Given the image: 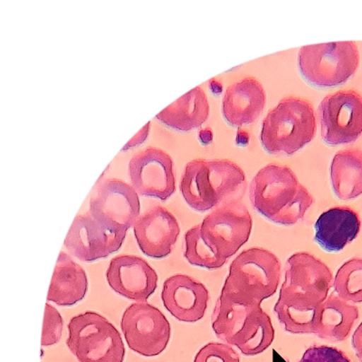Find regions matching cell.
<instances>
[{
	"instance_id": "obj_18",
	"label": "cell",
	"mask_w": 362,
	"mask_h": 362,
	"mask_svg": "<svg viewBox=\"0 0 362 362\" xmlns=\"http://www.w3.org/2000/svg\"><path fill=\"white\" fill-rule=\"evenodd\" d=\"M361 225L360 216L354 209L347 206L332 208L317 219L315 240L329 253L341 251L358 237Z\"/></svg>"
},
{
	"instance_id": "obj_5",
	"label": "cell",
	"mask_w": 362,
	"mask_h": 362,
	"mask_svg": "<svg viewBox=\"0 0 362 362\" xmlns=\"http://www.w3.org/2000/svg\"><path fill=\"white\" fill-rule=\"evenodd\" d=\"M360 64V52L354 41L305 45L298 54V69L303 78L317 88L344 85Z\"/></svg>"
},
{
	"instance_id": "obj_23",
	"label": "cell",
	"mask_w": 362,
	"mask_h": 362,
	"mask_svg": "<svg viewBox=\"0 0 362 362\" xmlns=\"http://www.w3.org/2000/svg\"><path fill=\"white\" fill-rule=\"evenodd\" d=\"M258 306L261 305L222 292L212 315V328L216 337L231 344L233 339L243 328L248 315Z\"/></svg>"
},
{
	"instance_id": "obj_2",
	"label": "cell",
	"mask_w": 362,
	"mask_h": 362,
	"mask_svg": "<svg viewBox=\"0 0 362 362\" xmlns=\"http://www.w3.org/2000/svg\"><path fill=\"white\" fill-rule=\"evenodd\" d=\"M180 187L187 205L203 213L242 199L247 182L243 170L234 161L197 158L186 165Z\"/></svg>"
},
{
	"instance_id": "obj_25",
	"label": "cell",
	"mask_w": 362,
	"mask_h": 362,
	"mask_svg": "<svg viewBox=\"0 0 362 362\" xmlns=\"http://www.w3.org/2000/svg\"><path fill=\"white\" fill-rule=\"evenodd\" d=\"M317 308L318 306L280 291L274 313L284 329L290 334H315Z\"/></svg>"
},
{
	"instance_id": "obj_34",
	"label": "cell",
	"mask_w": 362,
	"mask_h": 362,
	"mask_svg": "<svg viewBox=\"0 0 362 362\" xmlns=\"http://www.w3.org/2000/svg\"><path fill=\"white\" fill-rule=\"evenodd\" d=\"M361 361V362H362V360H361V361Z\"/></svg>"
},
{
	"instance_id": "obj_26",
	"label": "cell",
	"mask_w": 362,
	"mask_h": 362,
	"mask_svg": "<svg viewBox=\"0 0 362 362\" xmlns=\"http://www.w3.org/2000/svg\"><path fill=\"white\" fill-rule=\"evenodd\" d=\"M185 258L192 266L205 269H218L226 260L216 248L204 237L200 225L187 230L185 234Z\"/></svg>"
},
{
	"instance_id": "obj_32",
	"label": "cell",
	"mask_w": 362,
	"mask_h": 362,
	"mask_svg": "<svg viewBox=\"0 0 362 362\" xmlns=\"http://www.w3.org/2000/svg\"><path fill=\"white\" fill-rule=\"evenodd\" d=\"M352 347H354V350L355 354H356V356L358 360H362V322L358 327L356 329V331L354 332V335H352L351 339Z\"/></svg>"
},
{
	"instance_id": "obj_16",
	"label": "cell",
	"mask_w": 362,
	"mask_h": 362,
	"mask_svg": "<svg viewBox=\"0 0 362 362\" xmlns=\"http://www.w3.org/2000/svg\"><path fill=\"white\" fill-rule=\"evenodd\" d=\"M161 299L177 321L196 322L205 315L209 296L203 284L185 274H175L165 281Z\"/></svg>"
},
{
	"instance_id": "obj_17",
	"label": "cell",
	"mask_w": 362,
	"mask_h": 362,
	"mask_svg": "<svg viewBox=\"0 0 362 362\" xmlns=\"http://www.w3.org/2000/svg\"><path fill=\"white\" fill-rule=\"evenodd\" d=\"M267 105L263 86L255 77H245L229 86L222 101V115L233 127L253 124Z\"/></svg>"
},
{
	"instance_id": "obj_30",
	"label": "cell",
	"mask_w": 362,
	"mask_h": 362,
	"mask_svg": "<svg viewBox=\"0 0 362 362\" xmlns=\"http://www.w3.org/2000/svg\"><path fill=\"white\" fill-rule=\"evenodd\" d=\"M300 362H351L344 351L329 346H313Z\"/></svg>"
},
{
	"instance_id": "obj_24",
	"label": "cell",
	"mask_w": 362,
	"mask_h": 362,
	"mask_svg": "<svg viewBox=\"0 0 362 362\" xmlns=\"http://www.w3.org/2000/svg\"><path fill=\"white\" fill-rule=\"evenodd\" d=\"M274 338V329L269 315L258 306L248 315L243 328L230 345L237 346L247 356L260 354L270 347Z\"/></svg>"
},
{
	"instance_id": "obj_29",
	"label": "cell",
	"mask_w": 362,
	"mask_h": 362,
	"mask_svg": "<svg viewBox=\"0 0 362 362\" xmlns=\"http://www.w3.org/2000/svg\"><path fill=\"white\" fill-rule=\"evenodd\" d=\"M194 362H240V358L231 346L210 342L197 354Z\"/></svg>"
},
{
	"instance_id": "obj_12",
	"label": "cell",
	"mask_w": 362,
	"mask_h": 362,
	"mask_svg": "<svg viewBox=\"0 0 362 362\" xmlns=\"http://www.w3.org/2000/svg\"><path fill=\"white\" fill-rule=\"evenodd\" d=\"M332 286L329 268L315 255L300 252L287 260L281 292L319 306L327 299Z\"/></svg>"
},
{
	"instance_id": "obj_33",
	"label": "cell",
	"mask_w": 362,
	"mask_h": 362,
	"mask_svg": "<svg viewBox=\"0 0 362 362\" xmlns=\"http://www.w3.org/2000/svg\"><path fill=\"white\" fill-rule=\"evenodd\" d=\"M273 362H287L284 358L280 356L276 351H273Z\"/></svg>"
},
{
	"instance_id": "obj_6",
	"label": "cell",
	"mask_w": 362,
	"mask_h": 362,
	"mask_svg": "<svg viewBox=\"0 0 362 362\" xmlns=\"http://www.w3.org/2000/svg\"><path fill=\"white\" fill-rule=\"evenodd\" d=\"M68 332L66 344L79 362H124L121 334L99 313L86 312L74 317Z\"/></svg>"
},
{
	"instance_id": "obj_27",
	"label": "cell",
	"mask_w": 362,
	"mask_h": 362,
	"mask_svg": "<svg viewBox=\"0 0 362 362\" xmlns=\"http://www.w3.org/2000/svg\"><path fill=\"white\" fill-rule=\"evenodd\" d=\"M334 288L346 302L362 303V258H352L339 267Z\"/></svg>"
},
{
	"instance_id": "obj_11",
	"label": "cell",
	"mask_w": 362,
	"mask_h": 362,
	"mask_svg": "<svg viewBox=\"0 0 362 362\" xmlns=\"http://www.w3.org/2000/svg\"><path fill=\"white\" fill-rule=\"evenodd\" d=\"M128 173L132 187L142 196L167 200L175 192L173 158L160 148L139 151L131 158Z\"/></svg>"
},
{
	"instance_id": "obj_4",
	"label": "cell",
	"mask_w": 362,
	"mask_h": 362,
	"mask_svg": "<svg viewBox=\"0 0 362 362\" xmlns=\"http://www.w3.org/2000/svg\"><path fill=\"white\" fill-rule=\"evenodd\" d=\"M280 279L281 263L276 255L252 247L232 262L222 292L261 305L276 293Z\"/></svg>"
},
{
	"instance_id": "obj_21",
	"label": "cell",
	"mask_w": 362,
	"mask_h": 362,
	"mask_svg": "<svg viewBox=\"0 0 362 362\" xmlns=\"http://www.w3.org/2000/svg\"><path fill=\"white\" fill-rule=\"evenodd\" d=\"M358 318L356 306L339 298L337 294H331L317 308L315 334L328 341H344Z\"/></svg>"
},
{
	"instance_id": "obj_15",
	"label": "cell",
	"mask_w": 362,
	"mask_h": 362,
	"mask_svg": "<svg viewBox=\"0 0 362 362\" xmlns=\"http://www.w3.org/2000/svg\"><path fill=\"white\" fill-rule=\"evenodd\" d=\"M134 229L142 253L155 259L166 257L171 253L180 232L175 216L158 206L141 216Z\"/></svg>"
},
{
	"instance_id": "obj_28",
	"label": "cell",
	"mask_w": 362,
	"mask_h": 362,
	"mask_svg": "<svg viewBox=\"0 0 362 362\" xmlns=\"http://www.w3.org/2000/svg\"><path fill=\"white\" fill-rule=\"evenodd\" d=\"M63 319L54 307L45 305L43 332H42V346L57 344L62 338Z\"/></svg>"
},
{
	"instance_id": "obj_13",
	"label": "cell",
	"mask_w": 362,
	"mask_h": 362,
	"mask_svg": "<svg viewBox=\"0 0 362 362\" xmlns=\"http://www.w3.org/2000/svg\"><path fill=\"white\" fill-rule=\"evenodd\" d=\"M126 234L112 230L88 212L74 218L64 245L77 259L90 263L117 252L124 244Z\"/></svg>"
},
{
	"instance_id": "obj_3",
	"label": "cell",
	"mask_w": 362,
	"mask_h": 362,
	"mask_svg": "<svg viewBox=\"0 0 362 362\" xmlns=\"http://www.w3.org/2000/svg\"><path fill=\"white\" fill-rule=\"evenodd\" d=\"M317 131L315 109L307 100L288 96L267 113L260 141L267 153L290 156L311 142Z\"/></svg>"
},
{
	"instance_id": "obj_1",
	"label": "cell",
	"mask_w": 362,
	"mask_h": 362,
	"mask_svg": "<svg viewBox=\"0 0 362 362\" xmlns=\"http://www.w3.org/2000/svg\"><path fill=\"white\" fill-rule=\"evenodd\" d=\"M249 195L253 208L277 225L290 226L302 221L315 199L289 167L267 165L251 181Z\"/></svg>"
},
{
	"instance_id": "obj_14",
	"label": "cell",
	"mask_w": 362,
	"mask_h": 362,
	"mask_svg": "<svg viewBox=\"0 0 362 362\" xmlns=\"http://www.w3.org/2000/svg\"><path fill=\"white\" fill-rule=\"evenodd\" d=\"M106 279L115 292L124 298L144 303L157 289L158 274L146 261L135 255L112 258Z\"/></svg>"
},
{
	"instance_id": "obj_8",
	"label": "cell",
	"mask_w": 362,
	"mask_h": 362,
	"mask_svg": "<svg viewBox=\"0 0 362 362\" xmlns=\"http://www.w3.org/2000/svg\"><path fill=\"white\" fill-rule=\"evenodd\" d=\"M121 328L129 348L141 356H158L170 342L169 321L146 302L132 303L125 310Z\"/></svg>"
},
{
	"instance_id": "obj_20",
	"label": "cell",
	"mask_w": 362,
	"mask_h": 362,
	"mask_svg": "<svg viewBox=\"0 0 362 362\" xmlns=\"http://www.w3.org/2000/svg\"><path fill=\"white\" fill-rule=\"evenodd\" d=\"M209 112L208 97L198 86L158 113L156 117L161 124L173 130L187 132L205 124Z\"/></svg>"
},
{
	"instance_id": "obj_31",
	"label": "cell",
	"mask_w": 362,
	"mask_h": 362,
	"mask_svg": "<svg viewBox=\"0 0 362 362\" xmlns=\"http://www.w3.org/2000/svg\"><path fill=\"white\" fill-rule=\"evenodd\" d=\"M151 122H148L146 125L144 126V128L141 129L140 132H138L137 134L134 136V138L132 139L130 141L128 142L127 144L125 145L124 148H122V151H127L128 148H134L135 146H138L147 139V136L148 134V128H150Z\"/></svg>"
},
{
	"instance_id": "obj_19",
	"label": "cell",
	"mask_w": 362,
	"mask_h": 362,
	"mask_svg": "<svg viewBox=\"0 0 362 362\" xmlns=\"http://www.w3.org/2000/svg\"><path fill=\"white\" fill-rule=\"evenodd\" d=\"M88 279L85 270L61 252L54 268L47 300L59 306H73L85 298Z\"/></svg>"
},
{
	"instance_id": "obj_10",
	"label": "cell",
	"mask_w": 362,
	"mask_h": 362,
	"mask_svg": "<svg viewBox=\"0 0 362 362\" xmlns=\"http://www.w3.org/2000/svg\"><path fill=\"white\" fill-rule=\"evenodd\" d=\"M140 199L134 187L117 179L103 181L90 202V214L116 232L127 233L140 218Z\"/></svg>"
},
{
	"instance_id": "obj_22",
	"label": "cell",
	"mask_w": 362,
	"mask_h": 362,
	"mask_svg": "<svg viewBox=\"0 0 362 362\" xmlns=\"http://www.w3.org/2000/svg\"><path fill=\"white\" fill-rule=\"evenodd\" d=\"M329 177L339 199L351 200L362 195V151L351 148L338 151L332 158Z\"/></svg>"
},
{
	"instance_id": "obj_7",
	"label": "cell",
	"mask_w": 362,
	"mask_h": 362,
	"mask_svg": "<svg viewBox=\"0 0 362 362\" xmlns=\"http://www.w3.org/2000/svg\"><path fill=\"white\" fill-rule=\"evenodd\" d=\"M323 141L336 147L356 141L362 134V95L341 90L322 99L318 107Z\"/></svg>"
},
{
	"instance_id": "obj_9",
	"label": "cell",
	"mask_w": 362,
	"mask_h": 362,
	"mask_svg": "<svg viewBox=\"0 0 362 362\" xmlns=\"http://www.w3.org/2000/svg\"><path fill=\"white\" fill-rule=\"evenodd\" d=\"M199 225L206 240L228 259L247 243L253 221L242 199H235L213 209Z\"/></svg>"
}]
</instances>
